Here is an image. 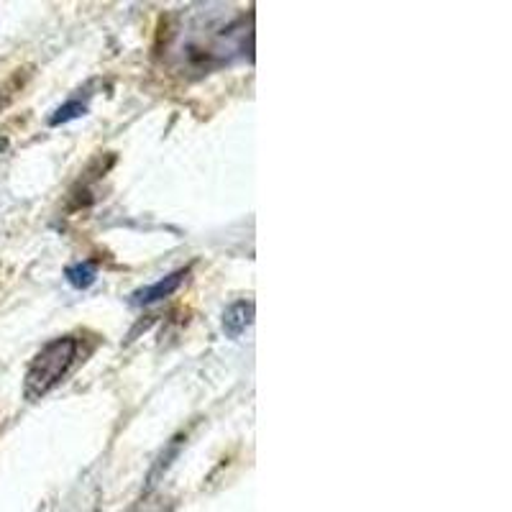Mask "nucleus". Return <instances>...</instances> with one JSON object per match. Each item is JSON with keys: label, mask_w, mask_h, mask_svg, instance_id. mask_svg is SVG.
Here are the masks:
<instances>
[{"label": "nucleus", "mask_w": 512, "mask_h": 512, "mask_svg": "<svg viewBox=\"0 0 512 512\" xmlns=\"http://www.w3.org/2000/svg\"><path fill=\"white\" fill-rule=\"evenodd\" d=\"M251 323H254V303L251 300H239L223 313V331L228 338H239Z\"/></svg>", "instance_id": "nucleus-3"}, {"label": "nucleus", "mask_w": 512, "mask_h": 512, "mask_svg": "<svg viewBox=\"0 0 512 512\" xmlns=\"http://www.w3.org/2000/svg\"><path fill=\"white\" fill-rule=\"evenodd\" d=\"M64 277H67V282H70L72 287L85 290V287H90L95 282V267L90 262L75 264V267H67Z\"/></svg>", "instance_id": "nucleus-4"}, {"label": "nucleus", "mask_w": 512, "mask_h": 512, "mask_svg": "<svg viewBox=\"0 0 512 512\" xmlns=\"http://www.w3.org/2000/svg\"><path fill=\"white\" fill-rule=\"evenodd\" d=\"M185 277H187V269H177V272H172L169 277H162V280L154 282V285L136 290L134 295H131V303L139 305V308L141 305L159 303V300H164V297L175 295V292L182 287V282H185Z\"/></svg>", "instance_id": "nucleus-2"}, {"label": "nucleus", "mask_w": 512, "mask_h": 512, "mask_svg": "<svg viewBox=\"0 0 512 512\" xmlns=\"http://www.w3.org/2000/svg\"><path fill=\"white\" fill-rule=\"evenodd\" d=\"M88 113V105L80 103V100H70V103H64L62 108L54 111V116L49 118V126H59V123L75 121V118H82Z\"/></svg>", "instance_id": "nucleus-5"}, {"label": "nucleus", "mask_w": 512, "mask_h": 512, "mask_svg": "<svg viewBox=\"0 0 512 512\" xmlns=\"http://www.w3.org/2000/svg\"><path fill=\"white\" fill-rule=\"evenodd\" d=\"M80 351L82 341L77 336H62L49 341V344L31 359L29 369H26V400L34 402L41 400L44 395H49V392L75 369V364L80 361Z\"/></svg>", "instance_id": "nucleus-1"}]
</instances>
